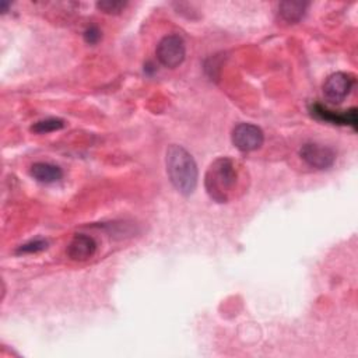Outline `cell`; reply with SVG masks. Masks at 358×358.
<instances>
[{"instance_id": "6da1fadb", "label": "cell", "mask_w": 358, "mask_h": 358, "mask_svg": "<svg viewBox=\"0 0 358 358\" xmlns=\"http://www.w3.org/2000/svg\"><path fill=\"white\" fill-rule=\"evenodd\" d=\"M166 173L173 187L183 196H189L197 186V165L192 154L178 144H171L165 154Z\"/></svg>"}, {"instance_id": "7a4b0ae2", "label": "cell", "mask_w": 358, "mask_h": 358, "mask_svg": "<svg viewBox=\"0 0 358 358\" xmlns=\"http://www.w3.org/2000/svg\"><path fill=\"white\" fill-rule=\"evenodd\" d=\"M236 186V169L231 158L220 157L210 164L204 175V187L211 200L227 203Z\"/></svg>"}, {"instance_id": "3957f363", "label": "cell", "mask_w": 358, "mask_h": 358, "mask_svg": "<svg viewBox=\"0 0 358 358\" xmlns=\"http://www.w3.org/2000/svg\"><path fill=\"white\" fill-rule=\"evenodd\" d=\"M158 62L168 69H175L180 66L186 56L185 41L179 35H166L164 36L155 49Z\"/></svg>"}, {"instance_id": "277c9868", "label": "cell", "mask_w": 358, "mask_h": 358, "mask_svg": "<svg viewBox=\"0 0 358 358\" xmlns=\"http://www.w3.org/2000/svg\"><path fill=\"white\" fill-rule=\"evenodd\" d=\"M354 83H355V78L350 73H344V71L333 73L323 83V87H322L323 96L330 103H341L351 92Z\"/></svg>"}, {"instance_id": "5b68a950", "label": "cell", "mask_w": 358, "mask_h": 358, "mask_svg": "<svg viewBox=\"0 0 358 358\" xmlns=\"http://www.w3.org/2000/svg\"><path fill=\"white\" fill-rule=\"evenodd\" d=\"M232 144L242 152H252L263 145V130L252 123H238L232 129Z\"/></svg>"}, {"instance_id": "8992f818", "label": "cell", "mask_w": 358, "mask_h": 358, "mask_svg": "<svg viewBox=\"0 0 358 358\" xmlns=\"http://www.w3.org/2000/svg\"><path fill=\"white\" fill-rule=\"evenodd\" d=\"M299 157L312 168L316 169H327L336 161V154L330 147L316 144V143H306L299 150Z\"/></svg>"}, {"instance_id": "52a82bcc", "label": "cell", "mask_w": 358, "mask_h": 358, "mask_svg": "<svg viewBox=\"0 0 358 358\" xmlns=\"http://www.w3.org/2000/svg\"><path fill=\"white\" fill-rule=\"evenodd\" d=\"M310 113L320 120H326L333 124H347V126H351L354 130H357V123H358L357 108H350L341 113H337L334 110L327 109L323 105L315 103L310 106Z\"/></svg>"}, {"instance_id": "ba28073f", "label": "cell", "mask_w": 358, "mask_h": 358, "mask_svg": "<svg viewBox=\"0 0 358 358\" xmlns=\"http://www.w3.org/2000/svg\"><path fill=\"white\" fill-rule=\"evenodd\" d=\"M95 252H96V242L94 241V238L84 234L76 235L67 246V256L74 262L88 260L95 255Z\"/></svg>"}, {"instance_id": "9c48e42d", "label": "cell", "mask_w": 358, "mask_h": 358, "mask_svg": "<svg viewBox=\"0 0 358 358\" xmlns=\"http://www.w3.org/2000/svg\"><path fill=\"white\" fill-rule=\"evenodd\" d=\"M29 173L34 179H36L41 183H55L62 179L63 172L57 165L49 164V162H35Z\"/></svg>"}, {"instance_id": "30bf717a", "label": "cell", "mask_w": 358, "mask_h": 358, "mask_svg": "<svg viewBox=\"0 0 358 358\" xmlns=\"http://www.w3.org/2000/svg\"><path fill=\"white\" fill-rule=\"evenodd\" d=\"M308 8V3L302 1H282L278 4V15L285 22H298Z\"/></svg>"}, {"instance_id": "8fae6325", "label": "cell", "mask_w": 358, "mask_h": 358, "mask_svg": "<svg viewBox=\"0 0 358 358\" xmlns=\"http://www.w3.org/2000/svg\"><path fill=\"white\" fill-rule=\"evenodd\" d=\"M63 126H64V122L62 119L49 117V119H43V120H39V122L34 123L31 126V130L38 133V134H43V133H50V131L59 130Z\"/></svg>"}, {"instance_id": "7c38bea8", "label": "cell", "mask_w": 358, "mask_h": 358, "mask_svg": "<svg viewBox=\"0 0 358 358\" xmlns=\"http://www.w3.org/2000/svg\"><path fill=\"white\" fill-rule=\"evenodd\" d=\"M127 6L126 1H98L96 3V8L101 10L105 14H119L120 11L124 10V7Z\"/></svg>"}, {"instance_id": "4fadbf2b", "label": "cell", "mask_w": 358, "mask_h": 358, "mask_svg": "<svg viewBox=\"0 0 358 358\" xmlns=\"http://www.w3.org/2000/svg\"><path fill=\"white\" fill-rule=\"evenodd\" d=\"M48 248V242L43 239H35L31 242H27L24 245H21L17 249V253H36L41 250H45Z\"/></svg>"}, {"instance_id": "5bb4252c", "label": "cell", "mask_w": 358, "mask_h": 358, "mask_svg": "<svg viewBox=\"0 0 358 358\" xmlns=\"http://www.w3.org/2000/svg\"><path fill=\"white\" fill-rule=\"evenodd\" d=\"M84 41L90 45H95L99 39H101V31L98 27L95 25H90L85 31H84Z\"/></svg>"}]
</instances>
